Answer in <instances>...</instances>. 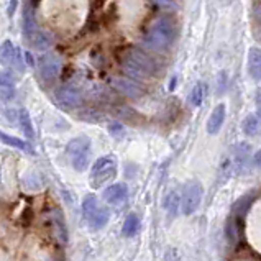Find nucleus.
Returning <instances> with one entry per match:
<instances>
[{"instance_id":"nucleus-1","label":"nucleus","mask_w":261,"mask_h":261,"mask_svg":"<svg viewBox=\"0 0 261 261\" xmlns=\"http://www.w3.org/2000/svg\"><path fill=\"white\" fill-rule=\"evenodd\" d=\"M176 25L166 17L158 18L150 25L143 36V44L153 51H166L176 40Z\"/></svg>"},{"instance_id":"nucleus-2","label":"nucleus","mask_w":261,"mask_h":261,"mask_svg":"<svg viewBox=\"0 0 261 261\" xmlns=\"http://www.w3.org/2000/svg\"><path fill=\"white\" fill-rule=\"evenodd\" d=\"M123 69L133 79H146L156 74L158 66L154 59L141 48H130L125 53Z\"/></svg>"},{"instance_id":"nucleus-3","label":"nucleus","mask_w":261,"mask_h":261,"mask_svg":"<svg viewBox=\"0 0 261 261\" xmlns=\"http://www.w3.org/2000/svg\"><path fill=\"white\" fill-rule=\"evenodd\" d=\"M66 154L71 161V166L83 173L89 166L91 158V138L89 137H76L72 138L66 146Z\"/></svg>"},{"instance_id":"nucleus-4","label":"nucleus","mask_w":261,"mask_h":261,"mask_svg":"<svg viewBox=\"0 0 261 261\" xmlns=\"http://www.w3.org/2000/svg\"><path fill=\"white\" fill-rule=\"evenodd\" d=\"M117 176V158L114 154H107L99 158L91 169V186L100 188L106 182L112 181Z\"/></svg>"},{"instance_id":"nucleus-5","label":"nucleus","mask_w":261,"mask_h":261,"mask_svg":"<svg viewBox=\"0 0 261 261\" xmlns=\"http://www.w3.org/2000/svg\"><path fill=\"white\" fill-rule=\"evenodd\" d=\"M202 186L199 182H189L184 188L182 192V199H181V208L184 215H192L197 211V207L200 205V200H202Z\"/></svg>"},{"instance_id":"nucleus-6","label":"nucleus","mask_w":261,"mask_h":261,"mask_svg":"<svg viewBox=\"0 0 261 261\" xmlns=\"http://www.w3.org/2000/svg\"><path fill=\"white\" fill-rule=\"evenodd\" d=\"M55 97L59 103H63L64 107L69 109H77L83 106V92L79 91L77 87H71V86H61L56 89Z\"/></svg>"},{"instance_id":"nucleus-7","label":"nucleus","mask_w":261,"mask_h":261,"mask_svg":"<svg viewBox=\"0 0 261 261\" xmlns=\"http://www.w3.org/2000/svg\"><path fill=\"white\" fill-rule=\"evenodd\" d=\"M61 69H63V61L58 55L48 53L40 58V72L44 79H56Z\"/></svg>"},{"instance_id":"nucleus-8","label":"nucleus","mask_w":261,"mask_h":261,"mask_svg":"<svg viewBox=\"0 0 261 261\" xmlns=\"http://www.w3.org/2000/svg\"><path fill=\"white\" fill-rule=\"evenodd\" d=\"M112 86H114L118 92H122L123 95L130 97V99H138V97L143 95V89L140 87V84L133 83L132 79L114 77V79H112Z\"/></svg>"},{"instance_id":"nucleus-9","label":"nucleus","mask_w":261,"mask_h":261,"mask_svg":"<svg viewBox=\"0 0 261 261\" xmlns=\"http://www.w3.org/2000/svg\"><path fill=\"white\" fill-rule=\"evenodd\" d=\"M126 197H128V188H126V184L123 182L112 184L103 191V199H106V202H109L110 205H120L125 202Z\"/></svg>"},{"instance_id":"nucleus-10","label":"nucleus","mask_w":261,"mask_h":261,"mask_svg":"<svg viewBox=\"0 0 261 261\" xmlns=\"http://www.w3.org/2000/svg\"><path fill=\"white\" fill-rule=\"evenodd\" d=\"M223 120H225V106L220 103V106L215 107L211 114V118H208V122H207V132L211 133V135L219 133V130L223 125Z\"/></svg>"},{"instance_id":"nucleus-11","label":"nucleus","mask_w":261,"mask_h":261,"mask_svg":"<svg viewBox=\"0 0 261 261\" xmlns=\"http://www.w3.org/2000/svg\"><path fill=\"white\" fill-rule=\"evenodd\" d=\"M36 32H38V30H36L35 9L32 4H27L23 9V33L27 35V38H32Z\"/></svg>"},{"instance_id":"nucleus-12","label":"nucleus","mask_w":261,"mask_h":261,"mask_svg":"<svg viewBox=\"0 0 261 261\" xmlns=\"http://www.w3.org/2000/svg\"><path fill=\"white\" fill-rule=\"evenodd\" d=\"M32 44H33L35 49L44 51V49H48L55 44V36L49 32H36L32 36Z\"/></svg>"},{"instance_id":"nucleus-13","label":"nucleus","mask_w":261,"mask_h":261,"mask_svg":"<svg viewBox=\"0 0 261 261\" xmlns=\"http://www.w3.org/2000/svg\"><path fill=\"white\" fill-rule=\"evenodd\" d=\"M248 71L253 79L261 81V51L253 48L248 55Z\"/></svg>"},{"instance_id":"nucleus-14","label":"nucleus","mask_w":261,"mask_h":261,"mask_svg":"<svg viewBox=\"0 0 261 261\" xmlns=\"http://www.w3.org/2000/svg\"><path fill=\"white\" fill-rule=\"evenodd\" d=\"M51 223H53V228H55V235L59 238L61 242H66L68 240V230H66V225H64V219H63V214H59V211H55L51 212Z\"/></svg>"},{"instance_id":"nucleus-15","label":"nucleus","mask_w":261,"mask_h":261,"mask_svg":"<svg viewBox=\"0 0 261 261\" xmlns=\"http://www.w3.org/2000/svg\"><path fill=\"white\" fill-rule=\"evenodd\" d=\"M15 95V83L13 79L5 72H0V99L10 100Z\"/></svg>"},{"instance_id":"nucleus-16","label":"nucleus","mask_w":261,"mask_h":261,"mask_svg":"<svg viewBox=\"0 0 261 261\" xmlns=\"http://www.w3.org/2000/svg\"><path fill=\"white\" fill-rule=\"evenodd\" d=\"M13 58H15V46L10 40H5L0 44V64L5 66V68H10L13 64Z\"/></svg>"},{"instance_id":"nucleus-17","label":"nucleus","mask_w":261,"mask_h":261,"mask_svg":"<svg viewBox=\"0 0 261 261\" xmlns=\"http://www.w3.org/2000/svg\"><path fill=\"white\" fill-rule=\"evenodd\" d=\"M18 122H20V128H21V132H23V135L28 140H35V126L32 123V117H30L27 109H21L20 110Z\"/></svg>"},{"instance_id":"nucleus-18","label":"nucleus","mask_w":261,"mask_h":261,"mask_svg":"<svg viewBox=\"0 0 261 261\" xmlns=\"http://www.w3.org/2000/svg\"><path fill=\"white\" fill-rule=\"evenodd\" d=\"M0 141H2L4 145L13 146V148H17V150H21V151H25V153H30V154L33 153V148L30 146V145L27 143V141L20 140V138H17V137L7 135V133H4V132H0Z\"/></svg>"},{"instance_id":"nucleus-19","label":"nucleus","mask_w":261,"mask_h":261,"mask_svg":"<svg viewBox=\"0 0 261 261\" xmlns=\"http://www.w3.org/2000/svg\"><path fill=\"white\" fill-rule=\"evenodd\" d=\"M87 222L91 223L92 228H102L106 227V223L109 222V211L106 207H97L95 211L92 212L91 217L87 219Z\"/></svg>"},{"instance_id":"nucleus-20","label":"nucleus","mask_w":261,"mask_h":261,"mask_svg":"<svg viewBox=\"0 0 261 261\" xmlns=\"http://www.w3.org/2000/svg\"><path fill=\"white\" fill-rule=\"evenodd\" d=\"M138 230H140V219L137 217L135 214H130L123 222L122 233L125 237H135L138 233Z\"/></svg>"},{"instance_id":"nucleus-21","label":"nucleus","mask_w":261,"mask_h":261,"mask_svg":"<svg viewBox=\"0 0 261 261\" xmlns=\"http://www.w3.org/2000/svg\"><path fill=\"white\" fill-rule=\"evenodd\" d=\"M97 207H99V200H97V197L94 196V194H89V196L84 197V200H83V214H84L86 220L91 217L92 212L95 211Z\"/></svg>"},{"instance_id":"nucleus-22","label":"nucleus","mask_w":261,"mask_h":261,"mask_svg":"<svg viewBox=\"0 0 261 261\" xmlns=\"http://www.w3.org/2000/svg\"><path fill=\"white\" fill-rule=\"evenodd\" d=\"M204 100V84H196V87L192 89V92L189 95V102L192 103V106H200Z\"/></svg>"},{"instance_id":"nucleus-23","label":"nucleus","mask_w":261,"mask_h":261,"mask_svg":"<svg viewBox=\"0 0 261 261\" xmlns=\"http://www.w3.org/2000/svg\"><path fill=\"white\" fill-rule=\"evenodd\" d=\"M165 207H166V211H168L171 215H176L177 208H179V196H177L176 192H171L169 196L166 197Z\"/></svg>"},{"instance_id":"nucleus-24","label":"nucleus","mask_w":261,"mask_h":261,"mask_svg":"<svg viewBox=\"0 0 261 261\" xmlns=\"http://www.w3.org/2000/svg\"><path fill=\"white\" fill-rule=\"evenodd\" d=\"M258 120L255 115H250L247 120H245L243 123V132L247 133V135H255V133L258 132Z\"/></svg>"},{"instance_id":"nucleus-25","label":"nucleus","mask_w":261,"mask_h":261,"mask_svg":"<svg viewBox=\"0 0 261 261\" xmlns=\"http://www.w3.org/2000/svg\"><path fill=\"white\" fill-rule=\"evenodd\" d=\"M12 68H15V71H18V72H23V71H25L23 55H21V49H18V48H15V58H13Z\"/></svg>"},{"instance_id":"nucleus-26","label":"nucleus","mask_w":261,"mask_h":261,"mask_svg":"<svg viewBox=\"0 0 261 261\" xmlns=\"http://www.w3.org/2000/svg\"><path fill=\"white\" fill-rule=\"evenodd\" d=\"M163 261H181V256H179V253L174 248H169L165 253V259Z\"/></svg>"},{"instance_id":"nucleus-27","label":"nucleus","mask_w":261,"mask_h":261,"mask_svg":"<svg viewBox=\"0 0 261 261\" xmlns=\"http://www.w3.org/2000/svg\"><path fill=\"white\" fill-rule=\"evenodd\" d=\"M17 5H18V0H10L9 7H7V15L9 17H13L15 12H17Z\"/></svg>"},{"instance_id":"nucleus-28","label":"nucleus","mask_w":261,"mask_h":261,"mask_svg":"<svg viewBox=\"0 0 261 261\" xmlns=\"http://www.w3.org/2000/svg\"><path fill=\"white\" fill-rule=\"evenodd\" d=\"M156 2L163 7H176L177 5V0H156Z\"/></svg>"},{"instance_id":"nucleus-29","label":"nucleus","mask_w":261,"mask_h":261,"mask_svg":"<svg viewBox=\"0 0 261 261\" xmlns=\"http://www.w3.org/2000/svg\"><path fill=\"white\" fill-rule=\"evenodd\" d=\"M109 130H110L112 135H117V133L123 132V126H122V125H110V126H109Z\"/></svg>"},{"instance_id":"nucleus-30","label":"nucleus","mask_w":261,"mask_h":261,"mask_svg":"<svg viewBox=\"0 0 261 261\" xmlns=\"http://www.w3.org/2000/svg\"><path fill=\"white\" fill-rule=\"evenodd\" d=\"M25 59H27V64H28V66H35V61H33V56H32V55H30V53H28V51H27V53H25Z\"/></svg>"},{"instance_id":"nucleus-31","label":"nucleus","mask_w":261,"mask_h":261,"mask_svg":"<svg viewBox=\"0 0 261 261\" xmlns=\"http://www.w3.org/2000/svg\"><path fill=\"white\" fill-rule=\"evenodd\" d=\"M255 165H256L258 168H261V150L255 154Z\"/></svg>"},{"instance_id":"nucleus-32","label":"nucleus","mask_w":261,"mask_h":261,"mask_svg":"<svg viewBox=\"0 0 261 261\" xmlns=\"http://www.w3.org/2000/svg\"><path fill=\"white\" fill-rule=\"evenodd\" d=\"M0 177H2V176H0Z\"/></svg>"}]
</instances>
